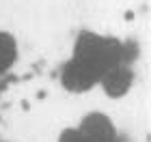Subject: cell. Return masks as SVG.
I'll use <instances>...</instances> for the list:
<instances>
[{
    "instance_id": "4",
    "label": "cell",
    "mask_w": 151,
    "mask_h": 142,
    "mask_svg": "<svg viewBox=\"0 0 151 142\" xmlns=\"http://www.w3.org/2000/svg\"><path fill=\"white\" fill-rule=\"evenodd\" d=\"M19 56V47L17 39L6 30H0V76H4L13 65L17 63Z\"/></svg>"
},
{
    "instance_id": "2",
    "label": "cell",
    "mask_w": 151,
    "mask_h": 142,
    "mask_svg": "<svg viewBox=\"0 0 151 142\" xmlns=\"http://www.w3.org/2000/svg\"><path fill=\"white\" fill-rule=\"evenodd\" d=\"M56 142H123L121 131L110 114L91 110L82 114L76 125L63 127Z\"/></svg>"
},
{
    "instance_id": "3",
    "label": "cell",
    "mask_w": 151,
    "mask_h": 142,
    "mask_svg": "<svg viewBox=\"0 0 151 142\" xmlns=\"http://www.w3.org/2000/svg\"><path fill=\"white\" fill-rule=\"evenodd\" d=\"M134 84H136L134 65H119V67H114L110 73H106L97 88H101V93H104L108 99L116 101V99L127 97L129 91L134 88Z\"/></svg>"
},
{
    "instance_id": "5",
    "label": "cell",
    "mask_w": 151,
    "mask_h": 142,
    "mask_svg": "<svg viewBox=\"0 0 151 142\" xmlns=\"http://www.w3.org/2000/svg\"><path fill=\"white\" fill-rule=\"evenodd\" d=\"M0 142H11V140H4V138H0Z\"/></svg>"
},
{
    "instance_id": "1",
    "label": "cell",
    "mask_w": 151,
    "mask_h": 142,
    "mask_svg": "<svg viewBox=\"0 0 151 142\" xmlns=\"http://www.w3.org/2000/svg\"><path fill=\"white\" fill-rule=\"evenodd\" d=\"M136 56V43L82 28L71 43V54L58 67V84L71 95L91 93L106 73L119 65H134Z\"/></svg>"
}]
</instances>
